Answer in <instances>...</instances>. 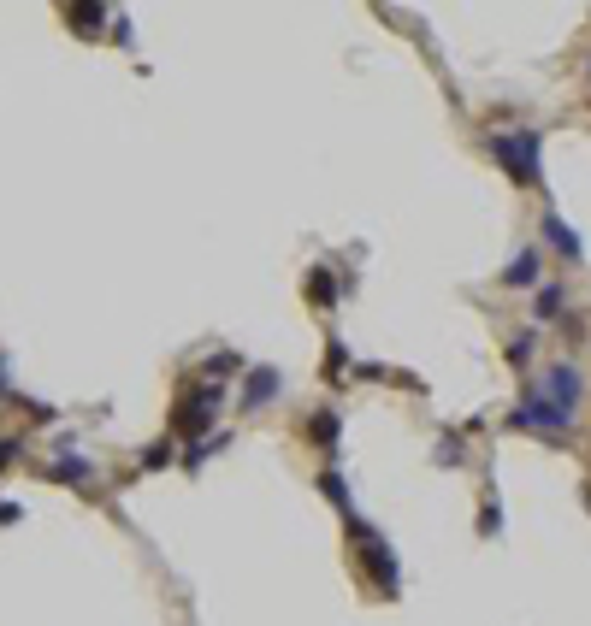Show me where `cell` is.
<instances>
[{"label":"cell","mask_w":591,"mask_h":626,"mask_svg":"<svg viewBox=\"0 0 591 626\" xmlns=\"http://www.w3.org/2000/svg\"><path fill=\"white\" fill-rule=\"evenodd\" d=\"M432 461H438V467H461V461H467V443H461L456 432H444V438H438V455H432Z\"/></svg>","instance_id":"obj_16"},{"label":"cell","mask_w":591,"mask_h":626,"mask_svg":"<svg viewBox=\"0 0 591 626\" xmlns=\"http://www.w3.org/2000/svg\"><path fill=\"white\" fill-rule=\"evenodd\" d=\"M243 373V355H231V349H219V355H207V384H219V378Z\"/></svg>","instance_id":"obj_14"},{"label":"cell","mask_w":591,"mask_h":626,"mask_svg":"<svg viewBox=\"0 0 591 626\" xmlns=\"http://www.w3.org/2000/svg\"><path fill=\"white\" fill-rule=\"evenodd\" d=\"M66 18H71V24H83V36H95L101 24H113V12H107V6H66Z\"/></svg>","instance_id":"obj_12"},{"label":"cell","mask_w":591,"mask_h":626,"mask_svg":"<svg viewBox=\"0 0 591 626\" xmlns=\"http://www.w3.org/2000/svg\"><path fill=\"white\" fill-rule=\"evenodd\" d=\"M320 491H326L337 508H343V520H355V508H349V485H343V473H320Z\"/></svg>","instance_id":"obj_15"},{"label":"cell","mask_w":591,"mask_h":626,"mask_svg":"<svg viewBox=\"0 0 591 626\" xmlns=\"http://www.w3.org/2000/svg\"><path fill=\"white\" fill-rule=\"evenodd\" d=\"M326 373H331V378H343V373H349V349H343L337 337L326 343Z\"/></svg>","instance_id":"obj_19"},{"label":"cell","mask_w":591,"mask_h":626,"mask_svg":"<svg viewBox=\"0 0 591 626\" xmlns=\"http://www.w3.org/2000/svg\"><path fill=\"white\" fill-rule=\"evenodd\" d=\"M349 538L361 544L355 556H361V567L373 573V585H379L385 597H396V591H402V573H396V556H391V544H385V538H379L373 526H361V520H349Z\"/></svg>","instance_id":"obj_3"},{"label":"cell","mask_w":591,"mask_h":626,"mask_svg":"<svg viewBox=\"0 0 591 626\" xmlns=\"http://www.w3.org/2000/svg\"><path fill=\"white\" fill-rule=\"evenodd\" d=\"M544 402H550V408H562L568 420L580 414V373H574L568 361H556V367L544 373Z\"/></svg>","instance_id":"obj_5"},{"label":"cell","mask_w":591,"mask_h":626,"mask_svg":"<svg viewBox=\"0 0 591 626\" xmlns=\"http://www.w3.org/2000/svg\"><path fill=\"white\" fill-rule=\"evenodd\" d=\"M538 278H544V254L538 249H521L503 272V284H515V290H538Z\"/></svg>","instance_id":"obj_7"},{"label":"cell","mask_w":591,"mask_h":626,"mask_svg":"<svg viewBox=\"0 0 591 626\" xmlns=\"http://www.w3.org/2000/svg\"><path fill=\"white\" fill-rule=\"evenodd\" d=\"M308 438L320 443V449H337V414H331V408L308 414Z\"/></svg>","instance_id":"obj_10"},{"label":"cell","mask_w":591,"mask_h":626,"mask_svg":"<svg viewBox=\"0 0 591 626\" xmlns=\"http://www.w3.org/2000/svg\"><path fill=\"white\" fill-rule=\"evenodd\" d=\"M503 532V508H497V485H485V508H479V538Z\"/></svg>","instance_id":"obj_13"},{"label":"cell","mask_w":591,"mask_h":626,"mask_svg":"<svg viewBox=\"0 0 591 626\" xmlns=\"http://www.w3.org/2000/svg\"><path fill=\"white\" fill-rule=\"evenodd\" d=\"M538 148H544L538 130H503V136H491V154H497V166H509L515 184H538V178H544Z\"/></svg>","instance_id":"obj_2"},{"label":"cell","mask_w":591,"mask_h":626,"mask_svg":"<svg viewBox=\"0 0 591 626\" xmlns=\"http://www.w3.org/2000/svg\"><path fill=\"white\" fill-rule=\"evenodd\" d=\"M562 284H538V319H562Z\"/></svg>","instance_id":"obj_17"},{"label":"cell","mask_w":591,"mask_h":626,"mask_svg":"<svg viewBox=\"0 0 591 626\" xmlns=\"http://www.w3.org/2000/svg\"><path fill=\"white\" fill-rule=\"evenodd\" d=\"M509 426H515V432H538V438H562L574 420H568L562 408H550V402H544V390H526L521 408H509Z\"/></svg>","instance_id":"obj_4"},{"label":"cell","mask_w":591,"mask_h":626,"mask_svg":"<svg viewBox=\"0 0 591 626\" xmlns=\"http://www.w3.org/2000/svg\"><path fill=\"white\" fill-rule=\"evenodd\" d=\"M18 514H24V508H18V502H0V526H12V520H18Z\"/></svg>","instance_id":"obj_23"},{"label":"cell","mask_w":591,"mask_h":626,"mask_svg":"<svg viewBox=\"0 0 591 626\" xmlns=\"http://www.w3.org/2000/svg\"><path fill=\"white\" fill-rule=\"evenodd\" d=\"M544 237H550V249L562 254V260H580V254H586V249H580V237H574L556 213H544Z\"/></svg>","instance_id":"obj_8"},{"label":"cell","mask_w":591,"mask_h":626,"mask_svg":"<svg viewBox=\"0 0 591 626\" xmlns=\"http://www.w3.org/2000/svg\"><path fill=\"white\" fill-rule=\"evenodd\" d=\"M308 296H314V302H331V296H337V284H331L326 266H308Z\"/></svg>","instance_id":"obj_18"},{"label":"cell","mask_w":591,"mask_h":626,"mask_svg":"<svg viewBox=\"0 0 591 626\" xmlns=\"http://www.w3.org/2000/svg\"><path fill=\"white\" fill-rule=\"evenodd\" d=\"M526 361H532V337H515L509 343V367H526Z\"/></svg>","instance_id":"obj_20"},{"label":"cell","mask_w":591,"mask_h":626,"mask_svg":"<svg viewBox=\"0 0 591 626\" xmlns=\"http://www.w3.org/2000/svg\"><path fill=\"white\" fill-rule=\"evenodd\" d=\"M0 396H6V355H0Z\"/></svg>","instance_id":"obj_24"},{"label":"cell","mask_w":591,"mask_h":626,"mask_svg":"<svg viewBox=\"0 0 591 626\" xmlns=\"http://www.w3.org/2000/svg\"><path fill=\"white\" fill-rule=\"evenodd\" d=\"M166 461H172V443H154V449L142 455V467H148V473H154V467H166Z\"/></svg>","instance_id":"obj_21"},{"label":"cell","mask_w":591,"mask_h":626,"mask_svg":"<svg viewBox=\"0 0 591 626\" xmlns=\"http://www.w3.org/2000/svg\"><path fill=\"white\" fill-rule=\"evenodd\" d=\"M219 408H225V390L219 384H184V396H178V414H172V432L178 438H207L213 432V420H219Z\"/></svg>","instance_id":"obj_1"},{"label":"cell","mask_w":591,"mask_h":626,"mask_svg":"<svg viewBox=\"0 0 591 626\" xmlns=\"http://www.w3.org/2000/svg\"><path fill=\"white\" fill-rule=\"evenodd\" d=\"M225 432H213V438H196L190 443V455H184V467H190V473H201V467H207V455H219V449H225Z\"/></svg>","instance_id":"obj_11"},{"label":"cell","mask_w":591,"mask_h":626,"mask_svg":"<svg viewBox=\"0 0 591 626\" xmlns=\"http://www.w3.org/2000/svg\"><path fill=\"white\" fill-rule=\"evenodd\" d=\"M18 449H24V443H18V438H0V473H6L12 461H18Z\"/></svg>","instance_id":"obj_22"},{"label":"cell","mask_w":591,"mask_h":626,"mask_svg":"<svg viewBox=\"0 0 591 626\" xmlns=\"http://www.w3.org/2000/svg\"><path fill=\"white\" fill-rule=\"evenodd\" d=\"M278 390H284V373H278V367H249V373H243V408H261Z\"/></svg>","instance_id":"obj_6"},{"label":"cell","mask_w":591,"mask_h":626,"mask_svg":"<svg viewBox=\"0 0 591 626\" xmlns=\"http://www.w3.org/2000/svg\"><path fill=\"white\" fill-rule=\"evenodd\" d=\"M48 479H60V485H89V479H95V467H89L83 455H71V449H66V455L48 467Z\"/></svg>","instance_id":"obj_9"}]
</instances>
